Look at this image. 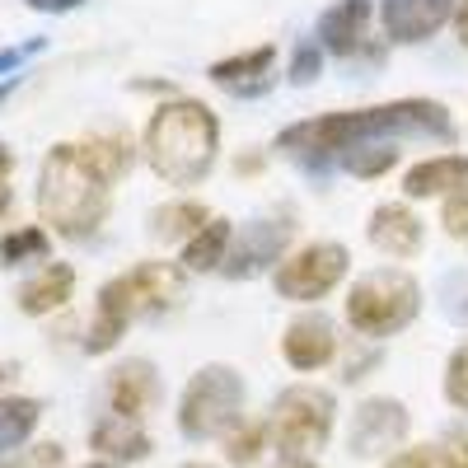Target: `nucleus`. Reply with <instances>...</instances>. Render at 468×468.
I'll return each instance as SVG.
<instances>
[{
  "mask_svg": "<svg viewBox=\"0 0 468 468\" xmlns=\"http://www.w3.org/2000/svg\"><path fill=\"white\" fill-rule=\"evenodd\" d=\"M75 291V271L66 262H48L37 277H28L19 286V309L24 314H52V309H61Z\"/></svg>",
  "mask_w": 468,
  "mask_h": 468,
  "instance_id": "19",
  "label": "nucleus"
},
{
  "mask_svg": "<svg viewBox=\"0 0 468 468\" xmlns=\"http://www.w3.org/2000/svg\"><path fill=\"white\" fill-rule=\"evenodd\" d=\"M337 351V333H333V319L324 314H300L291 319L286 337H282V356L291 370H324Z\"/></svg>",
  "mask_w": 468,
  "mask_h": 468,
  "instance_id": "12",
  "label": "nucleus"
},
{
  "mask_svg": "<svg viewBox=\"0 0 468 468\" xmlns=\"http://www.w3.org/2000/svg\"><path fill=\"white\" fill-rule=\"evenodd\" d=\"M454 33H459V43L468 48V0H459V5H454Z\"/></svg>",
  "mask_w": 468,
  "mask_h": 468,
  "instance_id": "39",
  "label": "nucleus"
},
{
  "mask_svg": "<svg viewBox=\"0 0 468 468\" xmlns=\"http://www.w3.org/2000/svg\"><path fill=\"white\" fill-rule=\"evenodd\" d=\"M207 220H211V211L202 202H169L150 216V234L154 239H192Z\"/></svg>",
  "mask_w": 468,
  "mask_h": 468,
  "instance_id": "23",
  "label": "nucleus"
},
{
  "mask_svg": "<svg viewBox=\"0 0 468 468\" xmlns=\"http://www.w3.org/2000/svg\"><path fill=\"white\" fill-rule=\"evenodd\" d=\"M450 10H454V0H384L379 19L394 43H426V37L441 33Z\"/></svg>",
  "mask_w": 468,
  "mask_h": 468,
  "instance_id": "11",
  "label": "nucleus"
},
{
  "mask_svg": "<svg viewBox=\"0 0 468 468\" xmlns=\"http://www.w3.org/2000/svg\"><path fill=\"white\" fill-rule=\"evenodd\" d=\"M421 309V286L399 267H379L351 286L346 295V324L361 337H388L417 319Z\"/></svg>",
  "mask_w": 468,
  "mask_h": 468,
  "instance_id": "4",
  "label": "nucleus"
},
{
  "mask_svg": "<svg viewBox=\"0 0 468 468\" xmlns=\"http://www.w3.org/2000/svg\"><path fill=\"white\" fill-rule=\"evenodd\" d=\"M220 150V122L197 99H169L145 122V160L174 187L202 183Z\"/></svg>",
  "mask_w": 468,
  "mask_h": 468,
  "instance_id": "3",
  "label": "nucleus"
},
{
  "mask_svg": "<svg viewBox=\"0 0 468 468\" xmlns=\"http://www.w3.org/2000/svg\"><path fill=\"white\" fill-rule=\"evenodd\" d=\"M445 454H450V468H468V431H459Z\"/></svg>",
  "mask_w": 468,
  "mask_h": 468,
  "instance_id": "38",
  "label": "nucleus"
},
{
  "mask_svg": "<svg viewBox=\"0 0 468 468\" xmlns=\"http://www.w3.org/2000/svg\"><path fill=\"white\" fill-rule=\"evenodd\" d=\"M48 249H52L48 229H43V225H24V229L5 234V244H0V262H5V267L37 262V258H48Z\"/></svg>",
  "mask_w": 468,
  "mask_h": 468,
  "instance_id": "25",
  "label": "nucleus"
},
{
  "mask_svg": "<svg viewBox=\"0 0 468 468\" xmlns=\"http://www.w3.org/2000/svg\"><path fill=\"white\" fill-rule=\"evenodd\" d=\"M388 468H450V454L436 450V445H426V450H408V454H399Z\"/></svg>",
  "mask_w": 468,
  "mask_h": 468,
  "instance_id": "32",
  "label": "nucleus"
},
{
  "mask_svg": "<svg viewBox=\"0 0 468 468\" xmlns=\"http://www.w3.org/2000/svg\"><path fill=\"white\" fill-rule=\"evenodd\" d=\"M319 66H324V48L300 43L295 57H291V80H295V85H314V80H319Z\"/></svg>",
  "mask_w": 468,
  "mask_h": 468,
  "instance_id": "30",
  "label": "nucleus"
},
{
  "mask_svg": "<svg viewBox=\"0 0 468 468\" xmlns=\"http://www.w3.org/2000/svg\"><path fill=\"white\" fill-rule=\"evenodd\" d=\"M370 244L379 249V253H388V258H412V253H421V220L403 207V202H384V207H375L370 211Z\"/></svg>",
  "mask_w": 468,
  "mask_h": 468,
  "instance_id": "14",
  "label": "nucleus"
},
{
  "mask_svg": "<svg viewBox=\"0 0 468 468\" xmlns=\"http://www.w3.org/2000/svg\"><path fill=\"white\" fill-rule=\"evenodd\" d=\"M229 239H234L229 220H216V216H211V220L187 239V249H183V267H187V271H216V267H225V258H229Z\"/></svg>",
  "mask_w": 468,
  "mask_h": 468,
  "instance_id": "20",
  "label": "nucleus"
},
{
  "mask_svg": "<svg viewBox=\"0 0 468 468\" xmlns=\"http://www.w3.org/2000/svg\"><path fill=\"white\" fill-rule=\"evenodd\" d=\"M10 174H15V154H10V145H0V216L10 207Z\"/></svg>",
  "mask_w": 468,
  "mask_h": 468,
  "instance_id": "35",
  "label": "nucleus"
},
{
  "mask_svg": "<svg viewBox=\"0 0 468 468\" xmlns=\"http://www.w3.org/2000/svg\"><path fill=\"white\" fill-rule=\"evenodd\" d=\"M183 468H211V463H183Z\"/></svg>",
  "mask_w": 468,
  "mask_h": 468,
  "instance_id": "43",
  "label": "nucleus"
},
{
  "mask_svg": "<svg viewBox=\"0 0 468 468\" xmlns=\"http://www.w3.org/2000/svg\"><path fill=\"white\" fill-rule=\"evenodd\" d=\"M15 90H19V75H10V80H5V85H0V108H5V99H10Z\"/></svg>",
  "mask_w": 468,
  "mask_h": 468,
  "instance_id": "42",
  "label": "nucleus"
},
{
  "mask_svg": "<svg viewBox=\"0 0 468 468\" xmlns=\"http://www.w3.org/2000/svg\"><path fill=\"white\" fill-rule=\"evenodd\" d=\"M370 366H379V351H361V356H351V361L342 366V379H346V384H351V379H366Z\"/></svg>",
  "mask_w": 468,
  "mask_h": 468,
  "instance_id": "36",
  "label": "nucleus"
},
{
  "mask_svg": "<svg viewBox=\"0 0 468 468\" xmlns=\"http://www.w3.org/2000/svg\"><path fill=\"white\" fill-rule=\"evenodd\" d=\"M37 417H43L37 399H0V454H15L33 436Z\"/></svg>",
  "mask_w": 468,
  "mask_h": 468,
  "instance_id": "22",
  "label": "nucleus"
},
{
  "mask_svg": "<svg viewBox=\"0 0 468 468\" xmlns=\"http://www.w3.org/2000/svg\"><path fill=\"white\" fill-rule=\"evenodd\" d=\"M291 239V225L286 220H249L239 234H234V249L225 258V277H258V271H267L271 262L282 258Z\"/></svg>",
  "mask_w": 468,
  "mask_h": 468,
  "instance_id": "9",
  "label": "nucleus"
},
{
  "mask_svg": "<svg viewBox=\"0 0 468 468\" xmlns=\"http://www.w3.org/2000/svg\"><path fill=\"white\" fill-rule=\"evenodd\" d=\"M342 165L346 174H356V178H379L399 165V150L394 145H356V150H346L342 154Z\"/></svg>",
  "mask_w": 468,
  "mask_h": 468,
  "instance_id": "26",
  "label": "nucleus"
},
{
  "mask_svg": "<svg viewBox=\"0 0 468 468\" xmlns=\"http://www.w3.org/2000/svg\"><path fill=\"white\" fill-rule=\"evenodd\" d=\"M90 441H94V450H103L108 459H141V454L150 450V436L141 431L136 421H127V417H103L94 431H90Z\"/></svg>",
  "mask_w": 468,
  "mask_h": 468,
  "instance_id": "21",
  "label": "nucleus"
},
{
  "mask_svg": "<svg viewBox=\"0 0 468 468\" xmlns=\"http://www.w3.org/2000/svg\"><path fill=\"white\" fill-rule=\"evenodd\" d=\"M271 61H277V48L262 43L253 52H239V57H229V61H216L211 66V80L234 90V94H262L271 85Z\"/></svg>",
  "mask_w": 468,
  "mask_h": 468,
  "instance_id": "18",
  "label": "nucleus"
},
{
  "mask_svg": "<svg viewBox=\"0 0 468 468\" xmlns=\"http://www.w3.org/2000/svg\"><path fill=\"white\" fill-rule=\"evenodd\" d=\"M408 436V408L399 399H366L356 412H351V454H384L394 450L399 441Z\"/></svg>",
  "mask_w": 468,
  "mask_h": 468,
  "instance_id": "8",
  "label": "nucleus"
},
{
  "mask_svg": "<svg viewBox=\"0 0 468 468\" xmlns=\"http://www.w3.org/2000/svg\"><path fill=\"white\" fill-rule=\"evenodd\" d=\"M445 229L454 239H468V197H450L445 202Z\"/></svg>",
  "mask_w": 468,
  "mask_h": 468,
  "instance_id": "33",
  "label": "nucleus"
},
{
  "mask_svg": "<svg viewBox=\"0 0 468 468\" xmlns=\"http://www.w3.org/2000/svg\"><path fill=\"white\" fill-rule=\"evenodd\" d=\"M57 463H61V445H37L28 459H19L10 468H57Z\"/></svg>",
  "mask_w": 468,
  "mask_h": 468,
  "instance_id": "34",
  "label": "nucleus"
},
{
  "mask_svg": "<svg viewBox=\"0 0 468 468\" xmlns=\"http://www.w3.org/2000/svg\"><path fill=\"white\" fill-rule=\"evenodd\" d=\"M271 441L291 454H304V450H324L328 436H333V394L314 384H295L277 399L271 408V421H267Z\"/></svg>",
  "mask_w": 468,
  "mask_h": 468,
  "instance_id": "6",
  "label": "nucleus"
},
{
  "mask_svg": "<svg viewBox=\"0 0 468 468\" xmlns=\"http://www.w3.org/2000/svg\"><path fill=\"white\" fill-rule=\"evenodd\" d=\"M441 304L454 324H468V271H450L441 282Z\"/></svg>",
  "mask_w": 468,
  "mask_h": 468,
  "instance_id": "29",
  "label": "nucleus"
},
{
  "mask_svg": "<svg viewBox=\"0 0 468 468\" xmlns=\"http://www.w3.org/2000/svg\"><path fill=\"white\" fill-rule=\"evenodd\" d=\"M43 48H48V37H28V43H19V48H0V75L10 80V75H15L28 57H37Z\"/></svg>",
  "mask_w": 468,
  "mask_h": 468,
  "instance_id": "31",
  "label": "nucleus"
},
{
  "mask_svg": "<svg viewBox=\"0 0 468 468\" xmlns=\"http://www.w3.org/2000/svg\"><path fill=\"white\" fill-rule=\"evenodd\" d=\"M28 10H37V15H70V10H80L85 0H24Z\"/></svg>",
  "mask_w": 468,
  "mask_h": 468,
  "instance_id": "37",
  "label": "nucleus"
},
{
  "mask_svg": "<svg viewBox=\"0 0 468 468\" xmlns=\"http://www.w3.org/2000/svg\"><path fill=\"white\" fill-rule=\"evenodd\" d=\"M244 408V379L229 366H207L187 379L183 403H178V431L187 441H211L225 436L229 426H239Z\"/></svg>",
  "mask_w": 468,
  "mask_h": 468,
  "instance_id": "5",
  "label": "nucleus"
},
{
  "mask_svg": "<svg viewBox=\"0 0 468 468\" xmlns=\"http://www.w3.org/2000/svg\"><path fill=\"white\" fill-rule=\"evenodd\" d=\"M154 399H160V375H154L150 361H122L108 375V408H112V417L136 421L145 408H154Z\"/></svg>",
  "mask_w": 468,
  "mask_h": 468,
  "instance_id": "13",
  "label": "nucleus"
},
{
  "mask_svg": "<svg viewBox=\"0 0 468 468\" xmlns=\"http://www.w3.org/2000/svg\"><path fill=\"white\" fill-rule=\"evenodd\" d=\"M262 436H267V426H234V431H229V441H225V454H229V463H249V459H258V450H262Z\"/></svg>",
  "mask_w": 468,
  "mask_h": 468,
  "instance_id": "28",
  "label": "nucleus"
},
{
  "mask_svg": "<svg viewBox=\"0 0 468 468\" xmlns=\"http://www.w3.org/2000/svg\"><path fill=\"white\" fill-rule=\"evenodd\" d=\"M108 192L112 178L85 150V141H57L37 169V216H43L61 239H90L108 220Z\"/></svg>",
  "mask_w": 468,
  "mask_h": 468,
  "instance_id": "2",
  "label": "nucleus"
},
{
  "mask_svg": "<svg viewBox=\"0 0 468 468\" xmlns=\"http://www.w3.org/2000/svg\"><path fill=\"white\" fill-rule=\"evenodd\" d=\"M346 262H351V253L342 244L324 239V244H309V249L291 253L277 267V277H271V282H277V291L286 300H324L346 277Z\"/></svg>",
  "mask_w": 468,
  "mask_h": 468,
  "instance_id": "7",
  "label": "nucleus"
},
{
  "mask_svg": "<svg viewBox=\"0 0 468 468\" xmlns=\"http://www.w3.org/2000/svg\"><path fill=\"white\" fill-rule=\"evenodd\" d=\"M15 375H19V366H15V361H0V388L15 384Z\"/></svg>",
  "mask_w": 468,
  "mask_h": 468,
  "instance_id": "40",
  "label": "nucleus"
},
{
  "mask_svg": "<svg viewBox=\"0 0 468 468\" xmlns=\"http://www.w3.org/2000/svg\"><path fill=\"white\" fill-rule=\"evenodd\" d=\"M85 141V150L99 160V169L117 183L127 169H132V160H136V150H132V141H127V132H90V136H80Z\"/></svg>",
  "mask_w": 468,
  "mask_h": 468,
  "instance_id": "24",
  "label": "nucleus"
},
{
  "mask_svg": "<svg viewBox=\"0 0 468 468\" xmlns=\"http://www.w3.org/2000/svg\"><path fill=\"white\" fill-rule=\"evenodd\" d=\"M85 468H108V463H85Z\"/></svg>",
  "mask_w": 468,
  "mask_h": 468,
  "instance_id": "44",
  "label": "nucleus"
},
{
  "mask_svg": "<svg viewBox=\"0 0 468 468\" xmlns=\"http://www.w3.org/2000/svg\"><path fill=\"white\" fill-rule=\"evenodd\" d=\"M445 399H450L459 412H468V342L454 346V356H450V366H445Z\"/></svg>",
  "mask_w": 468,
  "mask_h": 468,
  "instance_id": "27",
  "label": "nucleus"
},
{
  "mask_svg": "<svg viewBox=\"0 0 468 468\" xmlns=\"http://www.w3.org/2000/svg\"><path fill=\"white\" fill-rule=\"evenodd\" d=\"M408 197H468V154H436L421 160L417 169H408L403 178Z\"/></svg>",
  "mask_w": 468,
  "mask_h": 468,
  "instance_id": "16",
  "label": "nucleus"
},
{
  "mask_svg": "<svg viewBox=\"0 0 468 468\" xmlns=\"http://www.w3.org/2000/svg\"><path fill=\"white\" fill-rule=\"evenodd\" d=\"M127 286L136 295L141 314H165V309H174L183 300V271L169 262H141L127 271Z\"/></svg>",
  "mask_w": 468,
  "mask_h": 468,
  "instance_id": "17",
  "label": "nucleus"
},
{
  "mask_svg": "<svg viewBox=\"0 0 468 468\" xmlns=\"http://www.w3.org/2000/svg\"><path fill=\"white\" fill-rule=\"evenodd\" d=\"M141 314L136 309V295L127 286V271L122 277H112L99 286V300H94V319H90V333H85V351L90 356H103V351L117 346V337H122L132 328V319Z\"/></svg>",
  "mask_w": 468,
  "mask_h": 468,
  "instance_id": "10",
  "label": "nucleus"
},
{
  "mask_svg": "<svg viewBox=\"0 0 468 468\" xmlns=\"http://www.w3.org/2000/svg\"><path fill=\"white\" fill-rule=\"evenodd\" d=\"M271 468H314V463H309V459H300V454H286L282 463H271Z\"/></svg>",
  "mask_w": 468,
  "mask_h": 468,
  "instance_id": "41",
  "label": "nucleus"
},
{
  "mask_svg": "<svg viewBox=\"0 0 468 468\" xmlns=\"http://www.w3.org/2000/svg\"><path fill=\"white\" fill-rule=\"evenodd\" d=\"M366 24H370V0H337L333 10H324L314 37L319 48L333 57H351L366 43Z\"/></svg>",
  "mask_w": 468,
  "mask_h": 468,
  "instance_id": "15",
  "label": "nucleus"
},
{
  "mask_svg": "<svg viewBox=\"0 0 468 468\" xmlns=\"http://www.w3.org/2000/svg\"><path fill=\"white\" fill-rule=\"evenodd\" d=\"M450 136V112L436 99H394L379 108H356V112H324V117H304V122H291L277 145L291 154H346L356 145H375L384 136Z\"/></svg>",
  "mask_w": 468,
  "mask_h": 468,
  "instance_id": "1",
  "label": "nucleus"
}]
</instances>
